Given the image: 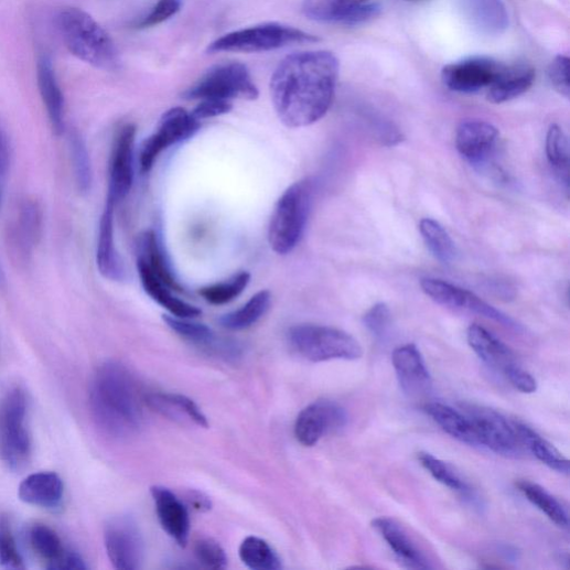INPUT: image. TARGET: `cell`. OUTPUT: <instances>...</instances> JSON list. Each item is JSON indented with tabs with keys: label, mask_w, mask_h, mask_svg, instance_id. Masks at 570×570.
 I'll return each mask as SVG.
<instances>
[{
	"label": "cell",
	"mask_w": 570,
	"mask_h": 570,
	"mask_svg": "<svg viewBox=\"0 0 570 570\" xmlns=\"http://www.w3.org/2000/svg\"><path fill=\"white\" fill-rule=\"evenodd\" d=\"M338 76L336 57L325 51L287 56L271 78V96L280 121L288 128L309 127L330 109Z\"/></svg>",
	"instance_id": "cell-1"
},
{
	"label": "cell",
	"mask_w": 570,
	"mask_h": 570,
	"mask_svg": "<svg viewBox=\"0 0 570 570\" xmlns=\"http://www.w3.org/2000/svg\"><path fill=\"white\" fill-rule=\"evenodd\" d=\"M89 408L96 426L112 439L135 437L143 426L137 380L118 362H106L94 373L89 387Z\"/></svg>",
	"instance_id": "cell-2"
},
{
	"label": "cell",
	"mask_w": 570,
	"mask_h": 570,
	"mask_svg": "<svg viewBox=\"0 0 570 570\" xmlns=\"http://www.w3.org/2000/svg\"><path fill=\"white\" fill-rule=\"evenodd\" d=\"M56 25L66 49L79 61L105 72L121 68V55L116 42L85 11L63 9L56 17Z\"/></svg>",
	"instance_id": "cell-3"
},
{
	"label": "cell",
	"mask_w": 570,
	"mask_h": 570,
	"mask_svg": "<svg viewBox=\"0 0 570 570\" xmlns=\"http://www.w3.org/2000/svg\"><path fill=\"white\" fill-rule=\"evenodd\" d=\"M291 348L311 363L355 362L364 356L358 340L352 334L326 325L298 324L288 332Z\"/></svg>",
	"instance_id": "cell-4"
},
{
	"label": "cell",
	"mask_w": 570,
	"mask_h": 570,
	"mask_svg": "<svg viewBox=\"0 0 570 570\" xmlns=\"http://www.w3.org/2000/svg\"><path fill=\"white\" fill-rule=\"evenodd\" d=\"M29 398L21 387L12 388L0 400V461L12 471H21L32 455L28 424Z\"/></svg>",
	"instance_id": "cell-5"
},
{
	"label": "cell",
	"mask_w": 570,
	"mask_h": 570,
	"mask_svg": "<svg viewBox=\"0 0 570 570\" xmlns=\"http://www.w3.org/2000/svg\"><path fill=\"white\" fill-rule=\"evenodd\" d=\"M311 182L291 185L279 198L269 225V243L278 255H288L300 243L312 204Z\"/></svg>",
	"instance_id": "cell-6"
},
{
	"label": "cell",
	"mask_w": 570,
	"mask_h": 570,
	"mask_svg": "<svg viewBox=\"0 0 570 570\" xmlns=\"http://www.w3.org/2000/svg\"><path fill=\"white\" fill-rule=\"evenodd\" d=\"M318 42L319 37L295 28L268 23L226 34L209 44L207 53H259Z\"/></svg>",
	"instance_id": "cell-7"
},
{
	"label": "cell",
	"mask_w": 570,
	"mask_h": 570,
	"mask_svg": "<svg viewBox=\"0 0 570 570\" xmlns=\"http://www.w3.org/2000/svg\"><path fill=\"white\" fill-rule=\"evenodd\" d=\"M186 99H224L243 98L255 100L259 89L254 83L248 67L239 62L225 63L209 69L204 77L187 89Z\"/></svg>",
	"instance_id": "cell-8"
},
{
	"label": "cell",
	"mask_w": 570,
	"mask_h": 570,
	"mask_svg": "<svg viewBox=\"0 0 570 570\" xmlns=\"http://www.w3.org/2000/svg\"><path fill=\"white\" fill-rule=\"evenodd\" d=\"M462 408L472 422L478 447L505 458H518L524 452L515 420H508L501 412L483 406L463 405Z\"/></svg>",
	"instance_id": "cell-9"
},
{
	"label": "cell",
	"mask_w": 570,
	"mask_h": 570,
	"mask_svg": "<svg viewBox=\"0 0 570 570\" xmlns=\"http://www.w3.org/2000/svg\"><path fill=\"white\" fill-rule=\"evenodd\" d=\"M44 232V209L35 197L24 198L8 227L7 243L13 261L28 266L39 247Z\"/></svg>",
	"instance_id": "cell-10"
},
{
	"label": "cell",
	"mask_w": 570,
	"mask_h": 570,
	"mask_svg": "<svg viewBox=\"0 0 570 570\" xmlns=\"http://www.w3.org/2000/svg\"><path fill=\"white\" fill-rule=\"evenodd\" d=\"M104 542L114 568L138 570L144 561V540L137 521L129 516L112 518L105 526Z\"/></svg>",
	"instance_id": "cell-11"
},
{
	"label": "cell",
	"mask_w": 570,
	"mask_h": 570,
	"mask_svg": "<svg viewBox=\"0 0 570 570\" xmlns=\"http://www.w3.org/2000/svg\"><path fill=\"white\" fill-rule=\"evenodd\" d=\"M421 288L429 298L444 308L474 313L515 331L521 330V325L518 322L469 290L431 278L423 279Z\"/></svg>",
	"instance_id": "cell-12"
},
{
	"label": "cell",
	"mask_w": 570,
	"mask_h": 570,
	"mask_svg": "<svg viewBox=\"0 0 570 570\" xmlns=\"http://www.w3.org/2000/svg\"><path fill=\"white\" fill-rule=\"evenodd\" d=\"M200 129V122L182 107H174L163 114L159 127L141 147L140 168L149 172L158 157L170 147L192 138Z\"/></svg>",
	"instance_id": "cell-13"
},
{
	"label": "cell",
	"mask_w": 570,
	"mask_h": 570,
	"mask_svg": "<svg viewBox=\"0 0 570 570\" xmlns=\"http://www.w3.org/2000/svg\"><path fill=\"white\" fill-rule=\"evenodd\" d=\"M137 128L127 125L114 140L109 165L106 202L117 206L130 193L135 181V150Z\"/></svg>",
	"instance_id": "cell-14"
},
{
	"label": "cell",
	"mask_w": 570,
	"mask_h": 570,
	"mask_svg": "<svg viewBox=\"0 0 570 570\" xmlns=\"http://www.w3.org/2000/svg\"><path fill=\"white\" fill-rule=\"evenodd\" d=\"M348 415L331 400H319L305 407L297 418L294 434L304 447L315 445L324 435L344 428Z\"/></svg>",
	"instance_id": "cell-15"
},
{
	"label": "cell",
	"mask_w": 570,
	"mask_h": 570,
	"mask_svg": "<svg viewBox=\"0 0 570 570\" xmlns=\"http://www.w3.org/2000/svg\"><path fill=\"white\" fill-rule=\"evenodd\" d=\"M503 66L491 58L474 57L445 66L441 77L449 89L472 94L488 88Z\"/></svg>",
	"instance_id": "cell-16"
},
{
	"label": "cell",
	"mask_w": 570,
	"mask_h": 570,
	"mask_svg": "<svg viewBox=\"0 0 570 570\" xmlns=\"http://www.w3.org/2000/svg\"><path fill=\"white\" fill-rule=\"evenodd\" d=\"M28 539L33 552L46 569L75 570L88 568L83 557L65 547L56 531L46 525H33L29 530Z\"/></svg>",
	"instance_id": "cell-17"
},
{
	"label": "cell",
	"mask_w": 570,
	"mask_h": 570,
	"mask_svg": "<svg viewBox=\"0 0 570 570\" xmlns=\"http://www.w3.org/2000/svg\"><path fill=\"white\" fill-rule=\"evenodd\" d=\"M168 326L190 344L225 359H237L241 355L238 342L219 337L205 324L173 315H164Z\"/></svg>",
	"instance_id": "cell-18"
},
{
	"label": "cell",
	"mask_w": 570,
	"mask_h": 570,
	"mask_svg": "<svg viewBox=\"0 0 570 570\" xmlns=\"http://www.w3.org/2000/svg\"><path fill=\"white\" fill-rule=\"evenodd\" d=\"M392 365L405 394L410 397L429 394L432 386L431 376L416 345L409 344L397 348L392 354Z\"/></svg>",
	"instance_id": "cell-19"
},
{
	"label": "cell",
	"mask_w": 570,
	"mask_h": 570,
	"mask_svg": "<svg viewBox=\"0 0 570 570\" xmlns=\"http://www.w3.org/2000/svg\"><path fill=\"white\" fill-rule=\"evenodd\" d=\"M151 495L158 519L163 530L181 547H186L191 531V520L185 504L169 488L154 486Z\"/></svg>",
	"instance_id": "cell-20"
},
{
	"label": "cell",
	"mask_w": 570,
	"mask_h": 570,
	"mask_svg": "<svg viewBox=\"0 0 570 570\" xmlns=\"http://www.w3.org/2000/svg\"><path fill=\"white\" fill-rule=\"evenodd\" d=\"M499 139V131L493 125L470 120L463 122L455 133V147L472 164H483L493 154Z\"/></svg>",
	"instance_id": "cell-21"
},
{
	"label": "cell",
	"mask_w": 570,
	"mask_h": 570,
	"mask_svg": "<svg viewBox=\"0 0 570 570\" xmlns=\"http://www.w3.org/2000/svg\"><path fill=\"white\" fill-rule=\"evenodd\" d=\"M372 526L404 567L408 569L432 568L427 556L398 521L389 517H378L373 520Z\"/></svg>",
	"instance_id": "cell-22"
},
{
	"label": "cell",
	"mask_w": 570,
	"mask_h": 570,
	"mask_svg": "<svg viewBox=\"0 0 570 570\" xmlns=\"http://www.w3.org/2000/svg\"><path fill=\"white\" fill-rule=\"evenodd\" d=\"M114 206L106 202L100 216L96 249V265L99 273L110 281H123L126 270L114 238Z\"/></svg>",
	"instance_id": "cell-23"
},
{
	"label": "cell",
	"mask_w": 570,
	"mask_h": 570,
	"mask_svg": "<svg viewBox=\"0 0 570 570\" xmlns=\"http://www.w3.org/2000/svg\"><path fill=\"white\" fill-rule=\"evenodd\" d=\"M467 341L471 348L487 366L502 373L505 377L519 366L512 349L480 324L469 327Z\"/></svg>",
	"instance_id": "cell-24"
},
{
	"label": "cell",
	"mask_w": 570,
	"mask_h": 570,
	"mask_svg": "<svg viewBox=\"0 0 570 570\" xmlns=\"http://www.w3.org/2000/svg\"><path fill=\"white\" fill-rule=\"evenodd\" d=\"M37 84L53 133L61 137L65 132V98L53 62L47 55L39 58Z\"/></svg>",
	"instance_id": "cell-25"
},
{
	"label": "cell",
	"mask_w": 570,
	"mask_h": 570,
	"mask_svg": "<svg viewBox=\"0 0 570 570\" xmlns=\"http://www.w3.org/2000/svg\"><path fill=\"white\" fill-rule=\"evenodd\" d=\"M19 497L25 504L56 510L64 501V484L56 473L40 472L32 474L20 485Z\"/></svg>",
	"instance_id": "cell-26"
},
{
	"label": "cell",
	"mask_w": 570,
	"mask_h": 570,
	"mask_svg": "<svg viewBox=\"0 0 570 570\" xmlns=\"http://www.w3.org/2000/svg\"><path fill=\"white\" fill-rule=\"evenodd\" d=\"M462 9L470 24L482 34L498 36L508 29L509 18L502 0H462Z\"/></svg>",
	"instance_id": "cell-27"
},
{
	"label": "cell",
	"mask_w": 570,
	"mask_h": 570,
	"mask_svg": "<svg viewBox=\"0 0 570 570\" xmlns=\"http://www.w3.org/2000/svg\"><path fill=\"white\" fill-rule=\"evenodd\" d=\"M151 409L182 424L207 429L208 421L201 408L190 398L178 394H151L147 398Z\"/></svg>",
	"instance_id": "cell-28"
},
{
	"label": "cell",
	"mask_w": 570,
	"mask_h": 570,
	"mask_svg": "<svg viewBox=\"0 0 570 570\" xmlns=\"http://www.w3.org/2000/svg\"><path fill=\"white\" fill-rule=\"evenodd\" d=\"M535 77L534 68L528 65L507 66L504 64L502 71L488 87L487 98L494 104L517 98L533 86Z\"/></svg>",
	"instance_id": "cell-29"
},
{
	"label": "cell",
	"mask_w": 570,
	"mask_h": 570,
	"mask_svg": "<svg viewBox=\"0 0 570 570\" xmlns=\"http://www.w3.org/2000/svg\"><path fill=\"white\" fill-rule=\"evenodd\" d=\"M423 411L452 438L477 447L472 422L464 411L441 402H428L423 406Z\"/></svg>",
	"instance_id": "cell-30"
},
{
	"label": "cell",
	"mask_w": 570,
	"mask_h": 570,
	"mask_svg": "<svg viewBox=\"0 0 570 570\" xmlns=\"http://www.w3.org/2000/svg\"><path fill=\"white\" fill-rule=\"evenodd\" d=\"M138 264L143 265L174 292H184L170 268L158 236L153 232L146 233L140 239Z\"/></svg>",
	"instance_id": "cell-31"
},
{
	"label": "cell",
	"mask_w": 570,
	"mask_h": 570,
	"mask_svg": "<svg viewBox=\"0 0 570 570\" xmlns=\"http://www.w3.org/2000/svg\"><path fill=\"white\" fill-rule=\"evenodd\" d=\"M138 270L146 292L161 306L166 309L171 315L194 319L202 314V311L178 297L174 291L153 276L143 265L138 264Z\"/></svg>",
	"instance_id": "cell-32"
},
{
	"label": "cell",
	"mask_w": 570,
	"mask_h": 570,
	"mask_svg": "<svg viewBox=\"0 0 570 570\" xmlns=\"http://www.w3.org/2000/svg\"><path fill=\"white\" fill-rule=\"evenodd\" d=\"M368 0H304L303 14L315 22L349 25L356 10Z\"/></svg>",
	"instance_id": "cell-33"
},
{
	"label": "cell",
	"mask_w": 570,
	"mask_h": 570,
	"mask_svg": "<svg viewBox=\"0 0 570 570\" xmlns=\"http://www.w3.org/2000/svg\"><path fill=\"white\" fill-rule=\"evenodd\" d=\"M515 426L525 449L540 463L559 474H569L568 460L553 444L523 422L515 420Z\"/></svg>",
	"instance_id": "cell-34"
},
{
	"label": "cell",
	"mask_w": 570,
	"mask_h": 570,
	"mask_svg": "<svg viewBox=\"0 0 570 570\" xmlns=\"http://www.w3.org/2000/svg\"><path fill=\"white\" fill-rule=\"evenodd\" d=\"M418 461L434 481L460 494L467 501L473 502L475 499V492L472 486L451 466L435 459L433 454L423 451L419 452Z\"/></svg>",
	"instance_id": "cell-35"
},
{
	"label": "cell",
	"mask_w": 570,
	"mask_h": 570,
	"mask_svg": "<svg viewBox=\"0 0 570 570\" xmlns=\"http://www.w3.org/2000/svg\"><path fill=\"white\" fill-rule=\"evenodd\" d=\"M270 304L271 293L266 290L260 291L239 310L222 315L218 322L224 329L232 331L248 329L267 313Z\"/></svg>",
	"instance_id": "cell-36"
},
{
	"label": "cell",
	"mask_w": 570,
	"mask_h": 570,
	"mask_svg": "<svg viewBox=\"0 0 570 570\" xmlns=\"http://www.w3.org/2000/svg\"><path fill=\"white\" fill-rule=\"evenodd\" d=\"M421 237L433 255L443 265H450L458 257V249L444 227L432 218H422L419 223Z\"/></svg>",
	"instance_id": "cell-37"
},
{
	"label": "cell",
	"mask_w": 570,
	"mask_h": 570,
	"mask_svg": "<svg viewBox=\"0 0 570 570\" xmlns=\"http://www.w3.org/2000/svg\"><path fill=\"white\" fill-rule=\"evenodd\" d=\"M516 486L527 501L555 525L563 529L569 528V519L563 506L545 488L529 481H519Z\"/></svg>",
	"instance_id": "cell-38"
},
{
	"label": "cell",
	"mask_w": 570,
	"mask_h": 570,
	"mask_svg": "<svg viewBox=\"0 0 570 570\" xmlns=\"http://www.w3.org/2000/svg\"><path fill=\"white\" fill-rule=\"evenodd\" d=\"M243 562L254 570H279L282 560L272 546L262 538L247 537L239 549Z\"/></svg>",
	"instance_id": "cell-39"
},
{
	"label": "cell",
	"mask_w": 570,
	"mask_h": 570,
	"mask_svg": "<svg viewBox=\"0 0 570 570\" xmlns=\"http://www.w3.org/2000/svg\"><path fill=\"white\" fill-rule=\"evenodd\" d=\"M69 152L77 190L88 194L93 184L92 162L86 142L77 131L69 135Z\"/></svg>",
	"instance_id": "cell-40"
},
{
	"label": "cell",
	"mask_w": 570,
	"mask_h": 570,
	"mask_svg": "<svg viewBox=\"0 0 570 570\" xmlns=\"http://www.w3.org/2000/svg\"><path fill=\"white\" fill-rule=\"evenodd\" d=\"M546 154L549 164L568 186L569 142L562 129L557 125L551 126L547 132Z\"/></svg>",
	"instance_id": "cell-41"
},
{
	"label": "cell",
	"mask_w": 570,
	"mask_h": 570,
	"mask_svg": "<svg viewBox=\"0 0 570 570\" xmlns=\"http://www.w3.org/2000/svg\"><path fill=\"white\" fill-rule=\"evenodd\" d=\"M250 280L248 272H241L229 280L201 289L200 294L211 304H226L237 299L247 289Z\"/></svg>",
	"instance_id": "cell-42"
},
{
	"label": "cell",
	"mask_w": 570,
	"mask_h": 570,
	"mask_svg": "<svg viewBox=\"0 0 570 570\" xmlns=\"http://www.w3.org/2000/svg\"><path fill=\"white\" fill-rule=\"evenodd\" d=\"M0 568L8 570L25 569L11 520L6 514H0Z\"/></svg>",
	"instance_id": "cell-43"
},
{
	"label": "cell",
	"mask_w": 570,
	"mask_h": 570,
	"mask_svg": "<svg viewBox=\"0 0 570 570\" xmlns=\"http://www.w3.org/2000/svg\"><path fill=\"white\" fill-rule=\"evenodd\" d=\"M194 553L197 560L211 569H224L227 557L222 546L214 539L203 538L195 542Z\"/></svg>",
	"instance_id": "cell-44"
},
{
	"label": "cell",
	"mask_w": 570,
	"mask_h": 570,
	"mask_svg": "<svg viewBox=\"0 0 570 570\" xmlns=\"http://www.w3.org/2000/svg\"><path fill=\"white\" fill-rule=\"evenodd\" d=\"M363 322L376 338H384L391 325V311L386 303H377L364 315Z\"/></svg>",
	"instance_id": "cell-45"
},
{
	"label": "cell",
	"mask_w": 570,
	"mask_h": 570,
	"mask_svg": "<svg viewBox=\"0 0 570 570\" xmlns=\"http://www.w3.org/2000/svg\"><path fill=\"white\" fill-rule=\"evenodd\" d=\"M569 63L568 57L559 55L548 68V78L552 87L567 98L570 95Z\"/></svg>",
	"instance_id": "cell-46"
},
{
	"label": "cell",
	"mask_w": 570,
	"mask_h": 570,
	"mask_svg": "<svg viewBox=\"0 0 570 570\" xmlns=\"http://www.w3.org/2000/svg\"><path fill=\"white\" fill-rule=\"evenodd\" d=\"M182 8V0H159L149 17L141 23V28H151L164 23L178 14Z\"/></svg>",
	"instance_id": "cell-47"
},
{
	"label": "cell",
	"mask_w": 570,
	"mask_h": 570,
	"mask_svg": "<svg viewBox=\"0 0 570 570\" xmlns=\"http://www.w3.org/2000/svg\"><path fill=\"white\" fill-rule=\"evenodd\" d=\"M232 109L233 104L230 100L208 98L202 99L191 114L192 117L200 122L206 119L224 116V114L230 112Z\"/></svg>",
	"instance_id": "cell-48"
},
{
	"label": "cell",
	"mask_w": 570,
	"mask_h": 570,
	"mask_svg": "<svg viewBox=\"0 0 570 570\" xmlns=\"http://www.w3.org/2000/svg\"><path fill=\"white\" fill-rule=\"evenodd\" d=\"M510 385L523 394H534L538 389L537 380L524 368L517 366L506 377Z\"/></svg>",
	"instance_id": "cell-49"
},
{
	"label": "cell",
	"mask_w": 570,
	"mask_h": 570,
	"mask_svg": "<svg viewBox=\"0 0 570 570\" xmlns=\"http://www.w3.org/2000/svg\"><path fill=\"white\" fill-rule=\"evenodd\" d=\"M11 146L7 132L0 128V181H4L11 168Z\"/></svg>",
	"instance_id": "cell-50"
},
{
	"label": "cell",
	"mask_w": 570,
	"mask_h": 570,
	"mask_svg": "<svg viewBox=\"0 0 570 570\" xmlns=\"http://www.w3.org/2000/svg\"><path fill=\"white\" fill-rule=\"evenodd\" d=\"M189 504L198 512H208L212 508L211 499L203 493L191 491L187 494Z\"/></svg>",
	"instance_id": "cell-51"
},
{
	"label": "cell",
	"mask_w": 570,
	"mask_h": 570,
	"mask_svg": "<svg viewBox=\"0 0 570 570\" xmlns=\"http://www.w3.org/2000/svg\"><path fill=\"white\" fill-rule=\"evenodd\" d=\"M3 198H4L3 181H0V207H2Z\"/></svg>",
	"instance_id": "cell-52"
}]
</instances>
